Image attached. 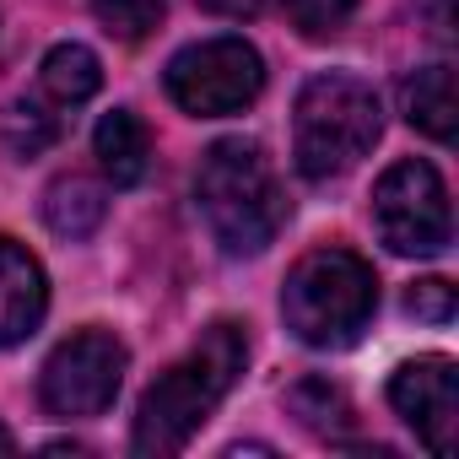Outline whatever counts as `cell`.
Instances as JSON below:
<instances>
[{"label":"cell","instance_id":"obj_6","mask_svg":"<svg viewBox=\"0 0 459 459\" xmlns=\"http://www.w3.org/2000/svg\"><path fill=\"white\" fill-rule=\"evenodd\" d=\"M265 87V60L244 39H205L168 60V98L195 119L244 114Z\"/></svg>","mask_w":459,"mask_h":459},{"label":"cell","instance_id":"obj_17","mask_svg":"<svg viewBox=\"0 0 459 459\" xmlns=\"http://www.w3.org/2000/svg\"><path fill=\"white\" fill-rule=\"evenodd\" d=\"M200 6L211 17H227V22H249V17H260L271 6V0H200Z\"/></svg>","mask_w":459,"mask_h":459},{"label":"cell","instance_id":"obj_9","mask_svg":"<svg viewBox=\"0 0 459 459\" xmlns=\"http://www.w3.org/2000/svg\"><path fill=\"white\" fill-rule=\"evenodd\" d=\"M44 308H49L44 265L17 238H0V346L28 341L44 325Z\"/></svg>","mask_w":459,"mask_h":459},{"label":"cell","instance_id":"obj_3","mask_svg":"<svg viewBox=\"0 0 459 459\" xmlns=\"http://www.w3.org/2000/svg\"><path fill=\"white\" fill-rule=\"evenodd\" d=\"M384 135V108L378 92L351 76V71H319L303 82L298 108H292V157L298 173L325 184L357 168Z\"/></svg>","mask_w":459,"mask_h":459},{"label":"cell","instance_id":"obj_15","mask_svg":"<svg viewBox=\"0 0 459 459\" xmlns=\"http://www.w3.org/2000/svg\"><path fill=\"white\" fill-rule=\"evenodd\" d=\"M357 12V0H287V17L303 39H335Z\"/></svg>","mask_w":459,"mask_h":459},{"label":"cell","instance_id":"obj_11","mask_svg":"<svg viewBox=\"0 0 459 459\" xmlns=\"http://www.w3.org/2000/svg\"><path fill=\"white\" fill-rule=\"evenodd\" d=\"M98 87H103V65H98V55L87 44H55L44 55V65H39V103L49 114H60V119L71 108H82Z\"/></svg>","mask_w":459,"mask_h":459},{"label":"cell","instance_id":"obj_7","mask_svg":"<svg viewBox=\"0 0 459 459\" xmlns=\"http://www.w3.org/2000/svg\"><path fill=\"white\" fill-rule=\"evenodd\" d=\"M125 341L108 330H76L71 341H60L39 373V400L49 416H103L125 384Z\"/></svg>","mask_w":459,"mask_h":459},{"label":"cell","instance_id":"obj_4","mask_svg":"<svg viewBox=\"0 0 459 459\" xmlns=\"http://www.w3.org/2000/svg\"><path fill=\"white\" fill-rule=\"evenodd\" d=\"M378 308V276L351 249H314L292 265L281 287V319L287 330L314 351L351 346Z\"/></svg>","mask_w":459,"mask_h":459},{"label":"cell","instance_id":"obj_1","mask_svg":"<svg viewBox=\"0 0 459 459\" xmlns=\"http://www.w3.org/2000/svg\"><path fill=\"white\" fill-rule=\"evenodd\" d=\"M249 357V335L233 319H216L195 351L184 362H173L135 405V427H130V448L141 459H168L178 448H189V437L211 421V411L233 394L238 373Z\"/></svg>","mask_w":459,"mask_h":459},{"label":"cell","instance_id":"obj_5","mask_svg":"<svg viewBox=\"0 0 459 459\" xmlns=\"http://www.w3.org/2000/svg\"><path fill=\"white\" fill-rule=\"evenodd\" d=\"M373 227L389 244V255H416V260L443 255L454 238V211H448L443 173L421 157L384 168V178L373 189Z\"/></svg>","mask_w":459,"mask_h":459},{"label":"cell","instance_id":"obj_10","mask_svg":"<svg viewBox=\"0 0 459 459\" xmlns=\"http://www.w3.org/2000/svg\"><path fill=\"white\" fill-rule=\"evenodd\" d=\"M92 157H98V168H103V178L114 189H130L152 168V135H146V125L130 108H114L92 130Z\"/></svg>","mask_w":459,"mask_h":459},{"label":"cell","instance_id":"obj_14","mask_svg":"<svg viewBox=\"0 0 459 459\" xmlns=\"http://www.w3.org/2000/svg\"><path fill=\"white\" fill-rule=\"evenodd\" d=\"M162 12H168V0H92V17L125 44H141L146 33H157Z\"/></svg>","mask_w":459,"mask_h":459},{"label":"cell","instance_id":"obj_2","mask_svg":"<svg viewBox=\"0 0 459 459\" xmlns=\"http://www.w3.org/2000/svg\"><path fill=\"white\" fill-rule=\"evenodd\" d=\"M195 205L221 255H265L287 221V195L255 141H216L195 173Z\"/></svg>","mask_w":459,"mask_h":459},{"label":"cell","instance_id":"obj_16","mask_svg":"<svg viewBox=\"0 0 459 459\" xmlns=\"http://www.w3.org/2000/svg\"><path fill=\"white\" fill-rule=\"evenodd\" d=\"M405 308H411L416 319L448 325V319H454V287H448V281H416L411 298H405Z\"/></svg>","mask_w":459,"mask_h":459},{"label":"cell","instance_id":"obj_13","mask_svg":"<svg viewBox=\"0 0 459 459\" xmlns=\"http://www.w3.org/2000/svg\"><path fill=\"white\" fill-rule=\"evenodd\" d=\"M103 211H108L103 189H98L92 178H82V173L49 184V195H44V221L55 227L60 238H87V233H98Z\"/></svg>","mask_w":459,"mask_h":459},{"label":"cell","instance_id":"obj_18","mask_svg":"<svg viewBox=\"0 0 459 459\" xmlns=\"http://www.w3.org/2000/svg\"><path fill=\"white\" fill-rule=\"evenodd\" d=\"M0 454H17V437H12V427H0Z\"/></svg>","mask_w":459,"mask_h":459},{"label":"cell","instance_id":"obj_8","mask_svg":"<svg viewBox=\"0 0 459 459\" xmlns=\"http://www.w3.org/2000/svg\"><path fill=\"white\" fill-rule=\"evenodd\" d=\"M389 405L416 427V437L432 454H454V432H459V378H454V357H416V362L394 368Z\"/></svg>","mask_w":459,"mask_h":459},{"label":"cell","instance_id":"obj_12","mask_svg":"<svg viewBox=\"0 0 459 459\" xmlns=\"http://www.w3.org/2000/svg\"><path fill=\"white\" fill-rule=\"evenodd\" d=\"M400 108H405V119H411L421 135H432V141H454V119H459V103H454V65L437 60V65L405 76V87H400Z\"/></svg>","mask_w":459,"mask_h":459}]
</instances>
